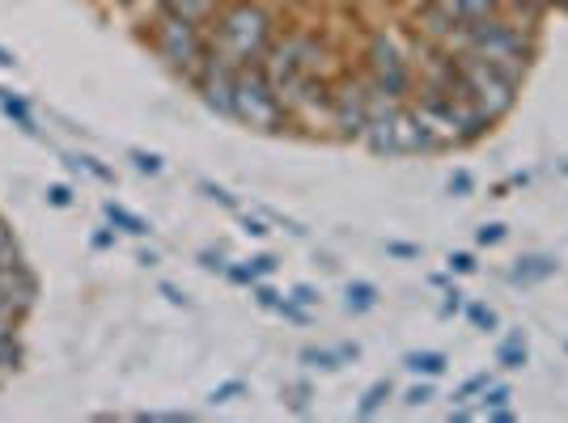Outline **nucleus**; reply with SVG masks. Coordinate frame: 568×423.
Instances as JSON below:
<instances>
[{"instance_id": "f257e3e1", "label": "nucleus", "mask_w": 568, "mask_h": 423, "mask_svg": "<svg viewBox=\"0 0 568 423\" xmlns=\"http://www.w3.org/2000/svg\"><path fill=\"white\" fill-rule=\"evenodd\" d=\"M450 51H471L484 64H493L505 76L521 81L535 64V55H539V39L514 13H497V18H484V22L458 25V39H454Z\"/></svg>"}, {"instance_id": "f03ea898", "label": "nucleus", "mask_w": 568, "mask_h": 423, "mask_svg": "<svg viewBox=\"0 0 568 423\" xmlns=\"http://www.w3.org/2000/svg\"><path fill=\"white\" fill-rule=\"evenodd\" d=\"M204 34H209V51L230 60L234 69H260L267 48L276 43V22L260 0H225L216 9L213 30Z\"/></svg>"}, {"instance_id": "7ed1b4c3", "label": "nucleus", "mask_w": 568, "mask_h": 423, "mask_svg": "<svg viewBox=\"0 0 568 423\" xmlns=\"http://www.w3.org/2000/svg\"><path fill=\"white\" fill-rule=\"evenodd\" d=\"M149 43L158 51V60L170 72H179L183 81H195V72L204 69V60H209V34H204V25L187 22V18L170 13V9H158L153 30H149Z\"/></svg>"}, {"instance_id": "20e7f679", "label": "nucleus", "mask_w": 568, "mask_h": 423, "mask_svg": "<svg viewBox=\"0 0 568 423\" xmlns=\"http://www.w3.org/2000/svg\"><path fill=\"white\" fill-rule=\"evenodd\" d=\"M361 144L378 157H412V153H442L433 132H428L420 115L412 111V102H399L395 111L374 115L361 132Z\"/></svg>"}, {"instance_id": "39448f33", "label": "nucleus", "mask_w": 568, "mask_h": 423, "mask_svg": "<svg viewBox=\"0 0 568 423\" xmlns=\"http://www.w3.org/2000/svg\"><path fill=\"white\" fill-rule=\"evenodd\" d=\"M454 69H458V94L471 97L475 106L493 118V123H500V118L518 106L521 81L505 76V72L493 69V64H484L479 55H471V51H454Z\"/></svg>"}, {"instance_id": "423d86ee", "label": "nucleus", "mask_w": 568, "mask_h": 423, "mask_svg": "<svg viewBox=\"0 0 568 423\" xmlns=\"http://www.w3.org/2000/svg\"><path fill=\"white\" fill-rule=\"evenodd\" d=\"M234 123L251 127V132H284L288 127V111L284 102L272 94L263 69H237L234 81Z\"/></svg>"}, {"instance_id": "0eeeda50", "label": "nucleus", "mask_w": 568, "mask_h": 423, "mask_svg": "<svg viewBox=\"0 0 568 423\" xmlns=\"http://www.w3.org/2000/svg\"><path fill=\"white\" fill-rule=\"evenodd\" d=\"M365 76L378 81L382 90L390 97H399V102H407V97H412V85H416L407 51H403L399 39L386 34V30H374L369 43H365Z\"/></svg>"}, {"instance_id": "6e6552de", "label": "nucleus", "mask_w": 568, "mask_h": 423, "mask_svg": "<svg viewBox=\"0 0 568 423\" xmlns=\"http://www.w3.org/2000/svg\"><path fill=\"white\" fill-rule=\"evenodd\" d=\"M327 111H332V127L344 136V141H361V132H365V123H369L365 76H344L339 85H332Z\"/></svg>"}, {"instance_id": "1a4fd4ad", "label": "nucleus", "mask_w": 568, "mask_h": 423, "mask_svg": "<svg viewBox=\"0 0 568 423\" xmlns=\"http://www.w3.org/2000/svg\"><path fill=\"white\" fill-rule=\"evenodd\" d=\"M234 81H237V69L230 60H221L216 51H209V60H204V69L195 72V94L200 102L221 118H234Z\"/></svg>"}, {"instance_id": "9d476101", "label": "nucleus", "mask_w": 568, "mask_h": 423, "mask_svg": "<svg viewBox=\"0 0 568 423\" xmlns=\"http://www.w3.org/2000/svg\"><path fill=\"white\" fill-rule=\"evenodd\" d=\"M0 306H9L22 322L34 313V306H39V276L30 271V262L0 267Z\"/></svg>"}, {"instance_id": "9b49d317", "label": "nucleus", "mask_w": 568, "mask_h": 423, "mask_svg": "<svg viewBox=\"0 0 568 423\" xmlns=\"http://www.w3.org/2000/svg\"><path fill=\"white\" fill-rule=\"evenodd\" d=\"M556 271H560V262L551 259V255H518V259H514V267H509V283L530 288V283L551 280Z\"/></svg>"}, {"instance_id": "f8f14e48", "label": "nucleus", "mask_w": 568, "mask_h": 423, "mask_svg": "<svg viewBox=\"0 0 568 423\" xmlns=\"http://www.w3.org/2000/svg\"><path fill=\"white\" fill-rule=\"evenodd\" d=\"M497 364L500 369H509V373H518V369L530 364V348H526V330L521 327H514L497 343Z\"/></svg>"}, {"instance_id": "ddd939ff", "label": "nucleus", "mask_w": 568, "mask_h": 423, "mask_svg": "<svg viewBox=\"0 0 568 423\" xmlns=\"http://www.w3.org/2000/svg\"><path fill=\"white\" fill-rule=\"evenodd\" d=\"M221 4H225V0H158V9H170V13H179V18H187V22H200V25L213 22Z\"/></svg>"}, {"instance_id": "4468645a", "label": "nucleus", "mask_w": 568, "mask_h": 423, "mask_svg": "<svg viewBox=\"0 0 568 423\" xmlns=\"http://www.w3.org/2000/svg\"><path fill=\"white\" fill-rule=\"evenodd\" d=\"M102 216H106V220L115 225L119 234H128V237H149V234H153V225H149L144 216L128 212L123 204H115V199H106V204H102Z\"/></svg>"}, {"instance_id": "2eb2a0df", "label": "nucleus", "mask_w": 568, "mask_h": 423, "mask_svg": "<svg viewBox=\"0 0 568 423\" xmlns=\"http://www.w3.org/2000/svg\"><path fill=\"white\" fill-rule=\"evenodd\" d=\"M0 111L13 118L26 136H34V141L43 136V132H39V118H34V111H30V102H26V97H18L13 90H0Z\"/></svg>"}, {"instance_id": "dca6fc26", "label": "nucleus", "mask_w": 568, "mask_h": 423, "mask_svg": "<svg viewBox=\"0 0 568 423\" xmlns=\"http://www.w3.org/2000/svg\"><path fill=\"white\" fill-rule=\"evenodd\" d=\"M403 369L416 376H442L450 369V355L446 352H433V348H420V352H407L403 355Z\"/></svg>"}, {"instance_id": "f3484780", "label": "nucleus", "mask_w": 568, "mask_h": 423, "mask_svg": "<svg viewBox=\"0 0 568 423\" xmlns=\"http://www.w3.org/2000/svg\"><path fill=\"white\" fill-rule=\"evenodd\" d=\"M378 301H382L378 283L348 280V288H344V309H348V313H369V309H378Z\"/></svg>"}, {"instance_id": "a211bd4d", "label": "nucleus", "mask_w": 568, "mask_h": 423, "mask_svg": "<svg viewBox=\"0 0 568 423\" xmlns=\"http://www.w3.org/2000/svg\"><path fill=\"white\" fill-rule=\"evenodd\" d=\"M446 4L458 22H484V18L505 13V0H446Z\"/></svg>"}, {"instance_id": "6ab92c4d", "label": "nucleus", "mask_w": 568, "mask_h": 423, "mask_svg": "<svg viewBox=\"0 0 568 423\" xmlns=\"http://www.w3.org/2000/svg\"><path fill=\"white\" fill-rule=\"evenodd\" d=\"M395 399V385H390V376H382V381H374L365 394H361V402H356V415L361 420H374L386 402Z\"/></svg>"}, {"instance_id": "aec40b11", "label": "nucleus", "mask_w": 568, "mask_h": 423, "mask_svg": "<svg viewBox=\"0 0 568 423\" xmlns=\"http://www.w3.org/2000/svg\"><path fill=\"white\" fill-rule=\"evenodd\" d=\"M26 364V348H22V339L18 334H4L0 330V381L4 376H13L18 369Z\"/></svg>"}, {"instance_id": "412c9836", "label": "nucleus", "mask_w": 568, "mask_h": 423, "mask_svg": "<svg viewBox=\"0 0 568 423\" xmlns=\"http://www.w3.org/2000/svg\"><path fill=\"white\" fill-rule=\"evenodd\" d=\"M306 369H318V373H339L344 369V355H339V348H302V355H297Z\"/></svg>"}, {"instance_id": "4be33fe9", "label": "nucleus", "mask_w": 568, "mask_h": 423, "mask_svg": "<svg viewBox=\"0 0 568 423\" xmlns=\"http://www.w3.org/2000/svg\"><path fill=\"white\" fill-rule=\"evenodd\" d=\"M64 165H69L72 174H81V169H85V174H90V178H98L102 187H115V169H111V165H102L98 157H90V153H77V157H64Z\"/></svg>"}, {"instance_id": "5701e85b", "label": "nucleus", "mask_w": 568, "mask_h": 423, "mask_svg": "<svg viewBox=\"0 0 568 423\" xmlns=\"http://www.w3.org/2000/svg\"><path fill=\"white\" fill-rule=\"evenodd\" d=\"M13 262H26L22 241H18V234H13V225L0 216V267H13Z\"/></svg>"}, {"instance_id": "b1692460", "label": "nucleus", "mask_w": 568, "mask_h": 423, "mask_svg": "<svg viewBox=\"0 0 568 423\" xmlns=\"http://www.w3.org/2000/svg\"><path fill=\"white\" fill-rule=\"evenodd\" d=\"M463 313H467V322H471L475 330H497L500 327L497 309L484 306V301H467V306H463Z\"/></svg>"}, {"instance_id": "393cba45", "label": "nucleus", "mask_w": 568, "mask_h": 423, "mask_svg": "<svg viewBox=\"0 0 568 423\" xmlns=\"http://www.w3.org/2000/svg\"><path fill=\"white\" fill-rule=\"evenodd\" d=\"M509 402H514V390H509L505 381H488L484 394H479V415L493 411V406H509Z\"/></svg>"}, {"instance_id": "a878e982", "label": "nucleus", "mask_w": 568, "mask_h": 423, "mask_svg": "<svg viewBox=\"0 0 568 423\" xmlns=\"http://www.w3.org/2000/svg\"><path fill=\"white\" fill-rule=\"evenodd\" d=\"M242 394H246V381H242V376H230V381L213 385V394H209V406H225V402H237Z\"/></svg>"}, {"instance_id": "bb28decb", "label": "nucleus", "mask_w": 568, "mask_h": 423, "mask_svg": "<svg viewBox=\"0 0 568 423\" xmlns=\"http://www.w3.org/2000/svg\"><path fill=\"white\" fill-rule=\"evenodd\" d=\"M128 162L136 165L141 174H149V178H158V174L166 169V162H162L158 153H149V148H128Z\"/></svg>"}, {"instance_id": "cd10ccee", "label": "nucleus", "mask_w": 568, "mask_h": 423, "mask_svg": "<svg viewBox=\"0 0 568 423\" xmlns=\"http://www.w3.org/2000/svg\"><path fill=\"white\" fill-rule=\"evenodd\" d=\"M195 187L204 190V195H209L213 204H221V208H225V212H242V204H237V195H230V190L221 187V183H213V178H200Z\"/></svg>"}, {"instance_id": "c85d7f7f", "label": "nucleus", "mask_w": 568, "mask_h": 423, "mask_svg": "<svg viewBox=\"0 0 568 423\" xmlns=\"http://www.w3.org/2000/svg\"><path fill=\"white\" fill-rule=\"evenodd\" d=\"M446 271H450V276H475L479 262H475V255H467V250H450V255H446Z\"/></svg>"}, {"instance_id": "c756f323", "label": "nucleus", "mask_w": 568, "mask_h": 423, "mask_svg": "<svg viewBox=\"0 0 568 423\" xmlns=\"http://www.w3.org/2000/svg\"><path fill=\"white\" fill-rule=\"evenodd\" d=\"M284 394H288V406H293L297 415H310V399H314V390H310L306 381H293Z\"/></svg>"}, {"instance_id": "7c9ffc66", "label": "nucleus", "mask_w": 568, "mask_h": 423, "mask_svg": "<svg viewBox=\"0 0 568 423\" xmlns=\"http://www.w3.org/2000/svg\"><path fill=\"white\" fill-rule=\"evenodd\" d=\"M488 381H493V373H475V376H467V381L458 385V394H454V402H471V399H479Z\"/></svg>"}, {"instance_id": "2f4dec72", "label": "nucleus", "mask_w": 568, "mask_h": 423, "mask_svg": "<svg viewBox=\"0 0 568 423\" xmlns=\"http://www.w3.org/2000/svg\"><path fill=\"white\" fill-rule=\"evenodd\" d=\"M276 313H281V318H288V322H297V327H310V322H314V313H310L306 306H297L293 297H284L281 306H276Z\"/></svg>"}, {"instance_id": "473e14b6", "label": "nucleus", "mask_w": 568, "mask_h": 423, "mask_svg": "<svg viewBox=\"0 0 568 423\" xmlns=\"http://www.w3.org/2000/svg\"><path fill=\"white\" fill-rule=\"evenodd\" d=\"M251 297H255V306H260V309H276V306H281V301H284L281 292H276L272 283H263V280L251 283Z\"/></svg>"}, {"instance_id": "72a5a7b5", "label": "nucleus", "mask_w": 568, "mask_h": 423, "mask_svg": "<svg viewBox=\"0 0 568 423\" xmlns=\"http://www.w3.org/2000/svg\"><path fill=\"white\" fill-rule=\"evenodd\" d=\"M136 420L141 423H187L195 420V411H136Z\"/></svg>"}, {"instance_id": "f704fd0d", "label": "nucleus", "mask_w": 568, "mask_h": 423, "mask_svg": "<svg viewBox=\"0 0 568 423\" xmlns=\"http://www.w3.org/2000/svg\"><path fill=\"white\" fill-rule=\"evenodd\" d=\"M505 237H509V229H505L500 220H488V225H479V229H475V241H479V246H500Z\"/></svg>"}, {"instance_id": "c9c22d12", "label": "nucleus", "mask_w": 568, "mask_h": 423, "mask_svg": "<svg viewBox=\"0 0 568 423\" xmlns=\"http://www.w3.org/2000/svg\"><path fill=\"white\" fill-rule=\"evenodd\" d=\"M221 276H225V280H230V283H237V288H251V283L260 280V276L251 271V262H230V267H225Z\"/></svg>"}, {"instance_id": "e433bc0d", "label": "nucleus", "mask_w": 568, "mask_h": 423, "mask_svg": "<svg viewBox=\"0 0 568 423\" xmlns=\"http://www.w3.org/2000/svg\"><path fill=\"white\" fill-rule=\"evenodd\" d=\"M450 195H454V199H467V195H475V174H471V169H454V174H450Z\"/></svg>"}, {"instance_id": "4c0bfd02", "label": "nucleus", "mask_w": 568, "mask_h": 423, "mask_svg": "<svg viewBox=\"0 0 568 423\" xmlns=\"http://www.w3.org/2000/svg\"><path fill=\"white\" fill-rule=\"evenodd\" d=\"M428 399H433V376L416 381V385H412V390L403 394V406H412V411H416V406H425Z\"/></svg>"}, {"instance_id": "58836bf2", "label": "nucleus", "mask_w": 568, "mask_h": 423, "mask_svg": "<svg viewBox=\"0 0 568 423\" xmlns=\"http://www.w3.org/2000/svg\"><path fill=\"white\" fill-rule=\"evenodd\" d=\"M72 199H77V190L69 183H48V204L51 208H72Z\"/></svg>"}, {"instance_id": "ea45409f", "label": "nucleus", "mask_w": 568, "mask_h": 423, "mask_svg": "<svg viewBox=\"0 0 568 423\" xmlns=\"http://www.w3.org/2000/svg\"><path fill=\"white\" fill-rule=\"evenodd\" d=\"M288 297H293L297 306H306V309H318V301H323L314 283H293V288H288Z\"/></svg>"}, {"instance_id": "a19ab883", "label": "nucleus", "mask_w": 568, "mask_h": 423, "mask_svg": "<svg viewBox=\"0 0 568 423\" xmlns=\"http://www.w3.org/2000/svg\"><path fill=\"white\" fill-rule=\"evenodd\" d=\"M195 259H200V267H204V271H216V276L230 267V262H225V255H221V250H213V246H204Z\"/></svg>"}, {"instance_id": "79ce46f5", "label": "nucleus", "mask_w": 568, "mask_h": 423, "mask_svg": "<svg viewBox=\"0 0 568 423\" xmlns=\"http://www.w3.org/2000/svg\"><path fill=\"white\" fill-rule=\"evenodd\" d=\"M158 292H162V297H166L170 306H179V309H191V301H187V292H183V288H179V283H170V280H162V283H158Z\"/></svg>"}, {"instance_id": "37998d69", "label": "nucleus", "mask_w": 568, "mask_h": 423, "mask_svg": "<svg viewBox=\"0 0 568 423\" xmlns=\"http://www.w3.org/2000/svg\"><path fill=\"white\" fill-rule=\"evenodd\" d=\"M386 255L390 259H420V246L416 241H386Z\"/></svg>"}, {"instance_id": "c03bdc74", "label": "nucleus", "mask_w": 568, "mask_h": 423, "mask_svg": "<svg viewBox=\"0 0 568 423\" xmlns=\"http://www.w3.org/2000/svg\"><path fill=\"white\" fill-rule=\"evenodd\" d=\"M237 216H242V229H246L251 237H267V234H272L263 216H251V212H237Z\"/></svg>"}, {"instance_id": "a18cd8bd", "label": "nucleus", "mask_w": 568, "mask_h": 423, "mask_svg": "<svg viewBox=\"0 0 568 423\" xmlns=\"http://www.w3.org/2000/svg\"><path fill=\"white\" fill-rule=\"evenodd\" d=\"M463 306H467V301H463V292H458V288H446V301H442V318H454V313H463Z\"/></svg>"}, {"instance_id": "49530a36", "label": "nucleus", "mask_w": 568, "mask_h": 423, "mask_svg": "<svg viewBox=\"0 0 568 423\" xmlns=\"http://www.w3.org/2000/svg\"><path fill=\"white\" fill-rule=\"evenodd\" d=\"M251 271H255L260 280H267V276L276 271V259H272V255H255V259H251Z\"/></svg>"}, {"instance_id": "de8ad7c7", "label": "nucleus", "mask_w": 568, "mask_h": 423, "mask_svg": "<svg viewBox=\"0 0 568 423\" xmlns=\"http://www.w3.org/2000/svg\"><path fill=\"white\" fill-rule=\"evenodd\" d=\"M90 241H94V250H111V246H115V234H111V229H98Z\"/></svg>"}, {"instance_id": "09e8293b", "label": "nucleus", "mask_w": 568, "mask_h": 423, "mask_svg": "<svg viewBox=\"0 0 568 423\" xmlns=\"http://www.w3.org/2000/svg\"><path fill=\"white\" fill-rule=\"evenodd\" d=\"M484 415H488L493 423H509L514 420V406H493V411H484Z\"/></svg>"}, {"instance_id": "8fccbe9b", "label": "nucleus", "mask_w": 568, "mask_h": 423, "mask_svg": "<svg viewBox=\"0 0 568 423\" xmlns=\"http://www.w3.org/2000/svg\"><path fill=\"white\" fill-rule=\"evenodd\" d=\"M136 262H141V267H158V262H162V255H158V250H141V255H136Z\"/></svg>"}, {"instance_id": "3c124183", "label": "nucleus", "mask_w": 568, "mask_h": 423, "mask_svg": "<svg viewBox=\"0 0 568 423\" xmlns=\"http://www.w3.org/2000/svg\"><path fill=\"white\" fill-rule=\"evenodd\" d=\"M0 69H18V55L9 48H0Z\"/></svg>"}, {"instance_id": "603ef678", "label": "nucleus", "mask_w": 568, "mask_h": 423, "mask_svg": "<svg viewBox=\"0 0 568 423\" xmlns=\"http://www.w3.org/2000/svg\"><path fill=\"white\" fill-rule=\"evenodd\" d=\"M560 9H565V13H568V0H565V4H560Z\"/></svg>"}, {"instance_id": "864d4df0", "label": "nucleus", "mask_w": 568, "mask_h": 423, "mask_svg": "<svg viewBox=\"0 0 568 423\" xmlns=\"http://www.w3.org/2000/svg\"><path fill=\"white\" fill-rule=\"evenodd\" d=\"M560 169H565V174H568V162H565V165H560Z\"/></svg>"}, {"instance_id": "5fc2aeb1", "label": "nucleus", "mask_w": 568, "mask_h": 423, "mask_svg": "<svg viewBox=\"0 0 568 423\" xmlns=\"http://www.w3.org/2000/svg\"><path fill=\"white\" fill-rule=\"evenodd\" d=\"M565 352H568V339H565Z\"/></svg>"}]
</instances>
